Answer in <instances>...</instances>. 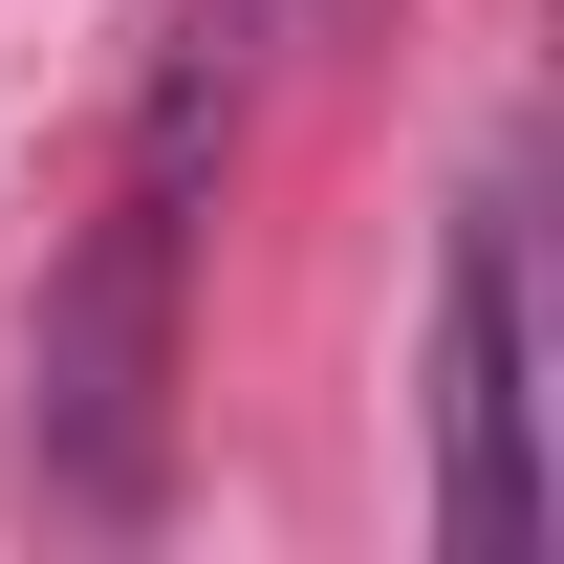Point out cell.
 Here are the masks:
<instances>
[{
    "label": "cell",
    "mask_w": 564,
    "mask_h": 564,
    "mask_svg": "<svg viewBox=\"0 0 564 564\" xmlns=\"http://www.w3.org/2000/svg\"><path fill=\"white\" fill-rule=\"evenodd\" d=\"M434 543L543 564V369H521V196L456 217L434 261Z\"/></svg>",
    "instance_id": "cell-1"
},
{
    "label": "cell",
    "mask_w": 564,
    "mask_h": 564,
    "mask_svg": "<svg viewBox=\"0 0 564 564\" xmlns=\"http://www.w3.org/2000/svg\"><path fill=\"white\" fill-rule=\"evenodd\" d=\"M152 391H174V196H131L44 304V478L87 521H152V434H174Z\"/></svg>",
    "instance_id": "cell-2"
}]
</instances>
